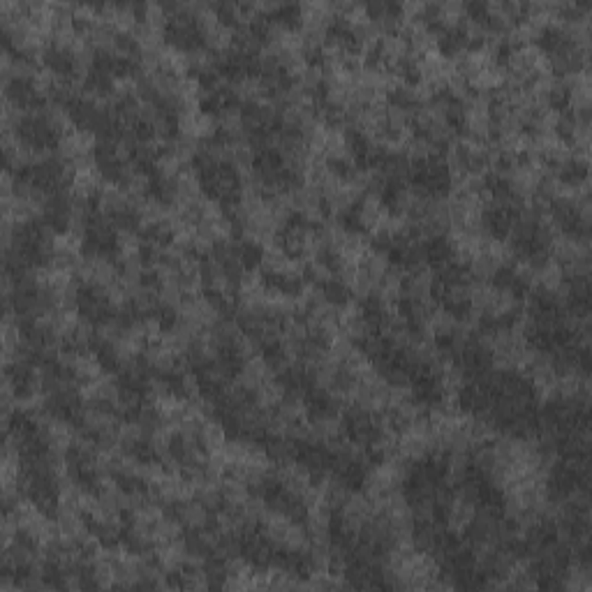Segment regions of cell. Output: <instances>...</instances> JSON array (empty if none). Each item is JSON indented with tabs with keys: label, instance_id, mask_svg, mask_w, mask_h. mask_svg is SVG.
I'll return each mask as SVG.
<instances>
[{
	"label": "cell",
	"instance_id": "7a4b0ae2",
	"mask_svg": "<svg viewBox=\"0 0 592 592\" xmlns=\"http://www.w3.org/2000/svg\"><path fill=\"white\" fill-rule=\"evenodd\" d=\"M333 278H336L333 268L329 266L324 259L306 261V280H308V282H315V285H322V287H324L327 282H331Z\"/></svg>",
	"mask_w": 592,
	"mask_h": 592
},
{
	"label": "cell",
	"instance_id": "6da1fadb",
	"mask_svg": "<svg viewBox=\"0 0 592 592\" xmlns=\"http://www.w3.org/2000/svg\"><path fill=\"white\" fill-rule=\"evenodd\" d=\"M176 519L183 523L185 530H199L211 525V512L197 498L190 502H178Z\"/></svg>",
	"mask_w": 592,
	"mask_h": 592
},
{
	"label": "cell",
	"instance_id": "3957f363",
	"mask_svg": "<svg viewBox=\"0 0 592 592\" xmlns=\"http://www.w3.org/2000/svg\"><path fill=\"white\" fill-rule=\"evenodd\" d=\"M562 275L564 280H578V278H590V257H578L571 259L567 264H562Z\"/></svg>",
	"mask_w": 592,
	"mask_h": 592
}]
</instances>
